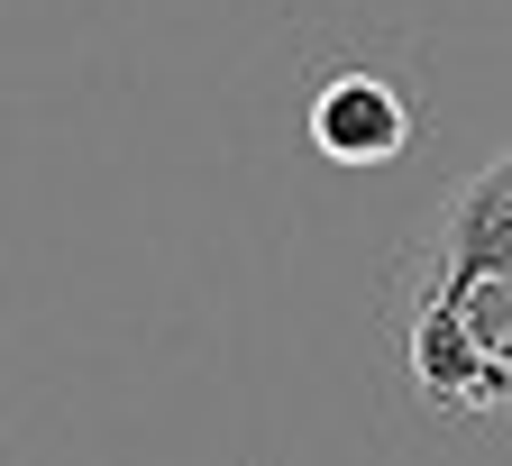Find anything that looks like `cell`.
<instances>
[{
    "label": "cell",
    "instance_id": "7a4b0ae2",
    "mask_svg": "<svg viewBox=\"0 0 512 466\" xmlns=\"http://www.w3.org/2000/svg\"><path fill=\"white\" fill-rule=\"evenodd\" d=\"M412 138V110L394 83H375V74H330L311 92V147L320 156H339V165H384V156H403Z\"/></svg>",
    "mask_w": 512,
    "mask_h": 466
},
{
    "label": "cell",
    "instance_id": "6da1fadb",
    "mask_svg": "<svg viewBox=\"0 0 512 466\" xmlns=\"http://www.w3.org/2000/svg\"><path fill=\"white\" fill-rule=\"evenodd\" d=\"M467 275H512V147L448 192L421 220V238H403V256L384 265V284H467Z\"/></svg>",
    "mask_w": 512,
    "mask_h": 466
}]
</instances>
